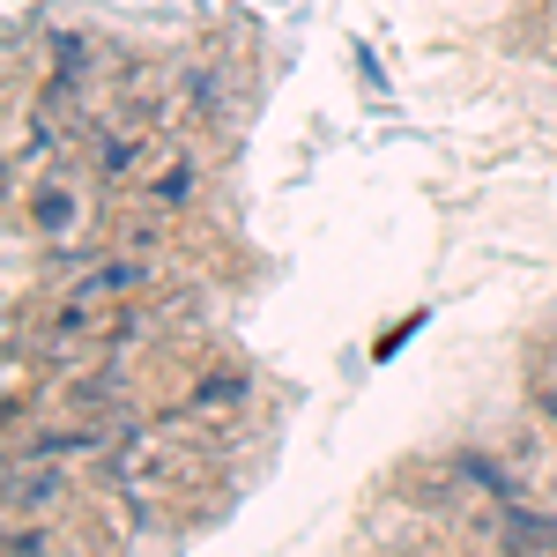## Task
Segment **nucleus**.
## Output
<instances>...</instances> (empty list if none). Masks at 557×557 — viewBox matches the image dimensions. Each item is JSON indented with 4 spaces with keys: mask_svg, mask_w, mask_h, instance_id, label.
I'll return each mask as SVG.
<instances>
[{
    "mask_svg": "<svg viewBox=\"0 0 557 557\" xmlns=\"http://www.w3.org/2000/svg\"><path fill=\"white\" fill-rule=\"evenodd\" d=\"M83 194L67 186L60 172H38L30 178V231H38L45 246H67V238H83Z\"/></svg>",
    "mask_w": 557,
    "mask_h": 557,
    "instance_id": "f03ea898",
    "label": "nucleus"
},
{
    "mask_svg": "<svg viewBox=\"0 0 557 557\" xmlns=\"http://www.w3.org/2000/svg\"><path fill=\"white\" fill-rule=\"evenodd\" d=\"M149 120H127V127H89V157H97V178L104 186H120V178L149 172L157 157H149Z\"/></svg>",
    "mask_w": 557,
    "mask_h": 557,
    "instance_id": "7ed1b4c3",
    "label": "nucleus"
},
{
    "mask_svg": "<svg viewBox=\"0 0 557 557\" xmlns=\"http://www.w3.org/2000/svg\"><path fill=\"white\" fill-rule=\"evenodd\" d=\"M491 535H498V550H506V557H557V520L535 513V506H520V498H498Z\"/></svg>",
    "mask_w": 557,
    "mask_h": 557,
    "instance_id": "39448f33",
    "label": "nucleus"
},
{
    "mask_svg": "<svg viewBox=\"0 0 557 557\" xmlns=\"http://www.w3.org/2000/svg\"><path fill=\"white\" fill-rule=\"evenodd\" d=\"M194 194H201V157H194V149H164V157L149 164V178H141V201L157 215H178Z\"/></svg>",
    "mask_w": 557,
    "mask_h": 557,
    "instance_id": "423d86ee",
    "label": "nucleus"
},
{
    "mask_svg": "<svg viewBox=\"0 0 557 557\" xmlns=\"http://www.w3.org/2000/svg\"><path fill=\"white\" fill-rule=\"evenodd\" d=\"M83 283L97 290V298H120V290H149V260H141V253H127V260H97Z\"/></svg>",
    "mask_w": 557,
    "mask_h": 557,
    "instance_id": "0eeeda50",
    "label": "nucleus"
},
{
    "mask_svg": "<svg viewBox=\"0 0 557 557\" xmlns=\"http://www.w3.org/2000/svg\"><path fill=\"white\" fill-rule=\"evenodd\" d=\"M67 491H75V475L67 461H52V454H8V520H45L67 506Z\"/></svg>",
    "mask_w": 557,
    "mask_h": 557,
    "instance_id": "f257e3e1",
    "label": "nucleus"
},
{
    "mask_svg": "<svg viewBox=\"0 0 557 557\" xmlns=\"http://www.w3.org/2000/svg\"><path fill=\"white\" fill-rule=\"evenodd\" d=\"M238 401H246V372H215V380H201L194 386V394H186V409H238Z\"/></svg>",
    "mask_w": 557,
    "mask_h": 557,
    "instance_id": "6e6552de",
    "label": "nucleus"
},
{
    "mask_svg": "<svg viewBox=\"0 0 557 557\" xmlns=\"http://www.w3.org/2000/svg\"><path fill=\"white\" fill-rule=\"evenodd\" d=\"M112 327V298H97L89 283H75L67 298L52 305V320H45V343L52 349H83L89 335H104Z\"/></svg>",
    "mask_w": 557,
    "mask_h": 557,
    "instance_id": "20e7f679",
    "label": "nucleus"
},
{
    "mask_svg": "<svg viewBox=\"0 0 557 557\" xmlns=\"http://www.w3.org/2000/svg\"><path fill=\"white\" fill-rule=\"evenodd\" d=\"M0 557H52V528H45V520H8Z\"/></svg>",
    "mask_w": 557,
    "mask_h": 557,
    "instance_id": "1a4fd4ad",
    "label": "nucleus"
}]
</instances>
